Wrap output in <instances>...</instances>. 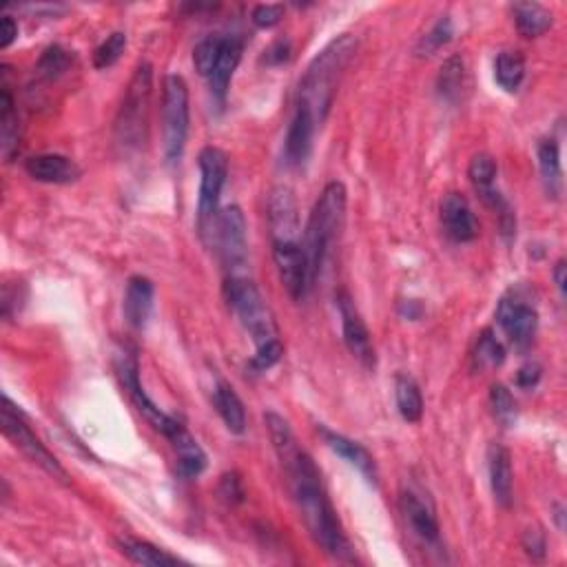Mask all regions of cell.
<instances>
[{"label": "cell", "instance_id": "obj_33", "mask_svg": "<svg viewBox=\"0 0 567 567\" xmlns=\"http://www.w3.org/2000/svg\"><path fill=\"white\" fill-rule=\"evenodd\" d=\"M490 406L503 428H512L517 424V401H514L508 386L494 384L490 388Z\"/></svg>", "mask_w": 567, "mask_h": 567}, {"label": "cell", "instance_id": "obj_46", "mask_svg": "<svg viewBox=\"0 0 567 567\" xmlns=\"http://www.w3.org/2000/svg\"><path fill=\"white\" fill-rule=\"evenodd\" d=\"M552 275H554V282H556V286H559L561 295L565 297V275H567L565 260H559V262L554 264V271H552Z\"/></svg>", "mask_w": 567, "mask_h": 567}, {"label": "cell", "instance_id": "obj_44", "mask_svg": "<svg viewBox=\"0 0 567 567\" xmlns=\"http://www.w3.org/2000/svg\"><path fill=\"white\" fill-rule=\"evenodd\" d=\"M541 366L536 364V362H528L525 366H521V370L517 373V384L521 388H534L536 384H539V379H541Z\"/></svg>", "mask_w": 567, "mask_h": 567}, {"label": "cell", "instance_id": "obj_22", "mask_svg": "<svg viewBox=\"0 0 567 567\" xmlns=\"http://www.w3.org/2000/svg\"><path fill=\"white\" fill-rule=\"evenodd\" d=\"M242 40L237 38H224V47H222V54L218 65L211 71L209 76V89H211V96L213 100H218V105H224L226 96H229V89H231V80L235 76L237 67H240V60H242Z\"/></svg>", "mask_w": 567, "mask_h": 567}, {"label": "cell", "instance_id": "obj_10", "mask_svg": "<svg viewBox=\"0 0 567 567\" xmlns=\"http://www.w3.org/2000/svg\"><path fill=\"white\" fill-rule=\"evenodd\" d=\"M116 370H118L120 384H122V388L127 390V395L131 397L133 406L138 408L140 415L147 419L149 424L160 432V435L169 439L173 432L182 426V421L175 419L173 415H167L164 410H160L156 406V401H153L147 393H144V388L140 384L138 357L129 353V350H122V353H118V357H116Z\"/></svg>", "mask_w": 567, "mask_h": 567}, {"label": "cell", "instance_id": "obj_14", "mask_svg": "<svg viewBox=\"0 0 567 567\" xmlns=\"http://www.w3.org/2000/svg\"><path fill=\"white\" fill-rule=\"evenodd\" d=\"M268 226L273 242H300V209L291 187H275L268 195Z\"/></svg>", "mask_w": 567, "mask_h": 567}, {"label": "cell", "instance_id": "obj_17", "mask_svg": "<svg viewBox=\"0 0 567 567\" xmlns=\"http://www.w3.org/2000/svg\"><path fill=\"white\" fill-rule=\"evenodd\" d=\"M401 514L408 523V528L412 530V534L417 536L421 543L426 545H437L439 543V521L435 508L428 501L421 499V494H417L415 490H404L401 492Z\"/></svg>", "mask_w": 567, "mask_h": 567}, {"label": "cell", "instance_id": "obj_18", "mask_svg": "<svg viewBox=\"0 0 567 567\" xmlns=\"http://www.w3.org/2000/svg\"><path fill=\"white\" fill-rule=\"evenodd\" d=\"M317 430H319V435L324 437L326 446L331 448L335 455H339L344 461H348L350 466L357 468L359 472L364 474L366 481H370V483H373V486H377V483H379V470H377L375 457L370 455V452L362 446V443H357L353 439L339 435V432H335V430H328L326 426H317Z\"/></svg>", "mask_w": 567, "mask_h": 567}, {"label": "cell", "instance_id": "obj_27", "mask_svg": "<svg viewBox=\"0 0 567 567\" xmlns=\"http://www.w3.org/2000/svg\"><path fill=\"white\" fill-rule=\"evenodd\" d=\"M395 401L399 415L408 424H419L424 417V395L415 379L410 375H397L395 377Z\"/></svg>", "mask_w": 567, "mask_h": 567}, {"label": "cell", "instance_id": "obj_41", "mask_svg": "<svg viewBox=\"0 0 567 567\" xmlns=\"http://www.w3.org/2000/svg\"><path fill=\"white\" fill-rule=\"evenodd\" d=\"M220 497L226 503H231V505L244 501L246 492H244V486H242V479L237 477L235 472L224 474V477H222V481H220Z\"/></svg>", "mask_w": 567, "mask_h": 567}, {"label": "cell", "instance_id": "obj_13", "mask_svg": "<svg viewBox=\"0 0 567 567\" xmlns=\"http://www.w3.org/2000/svg\"><path fill=\"white\" fill-rule=\"evenodd\" d=\"M497 319L514 348L528 350L532 346L539 331V313L534 306L525 304L519 295L503 297L497 308Z\"/></svg>", "mask_w": 567, "mask_h": 567}, {"label": "cell", "instance_id": "obj_16", "mask_svg": "<svg viewBox=\"0 0 567 567\" xmlns=\"http://www.w3.org/2000/svg\"><path fill=\"white\" fill-rule=\"evenodd\" d=\"M315 129H317V122L313 118V113L304 107H297L291 125H288L286 140H284L282 158H284L286 167L297 169V167H304V164L308 162V158H311V153H313Z\"/></svg>", "mask_w": 567, "mask_h": 567}, {"label": "cell", "instance_id": "obj_26", "mask_svg": "<svg viewBox=\"0 0 567 567\" xmlns=\"http://www.w3.org/2000/svg\"><path fill=\"white\" fill-rule=\"evenodd\" d=\"M213 406L218 410V415L222 417L224 426L229 428V432L233 435H242L246 430V410L242 399L237 397V393L233 390L231 384L226 381H218L213 388Z\"/></svg>", "mask_w": 567, "mask_h": 567}, {"label": "cell", "instance_id": "obj_37", "mask_svg": "<svg viewBox=\"0 0 567 567\" xmlns=\"http://www.w3.org/2000/svg\"><path fill=\"white\" fill-rule=\"evenodd\" d=\"M452 36H455V27H452V20L448 16H443L439 18L435 27L430 29V32L419 40V45H417V54L419 56H432V54H437V51L441 47H446Z\"/></svg>", "mask_w": 567, "mask_h": 567}, {"label": "cell", "instance_id": "obj_30", "mask_svg": "<svg viewBox=\"0 0 567 567\" xmlns=\"http://www.w3.org/2000/svg\"><path fill=\"white\" fill-rule=\"evenodd\" d=\"M494 78H497L499 87L508 91V94L519 91L525 80V58L521 51H501L497 60H494Z\"/></svg>", "mask_w": 567, "mask_h": 567}, {"label": "cell", "instance_id": "obj_5", "mask_svg": "<svg viewBox=\"0 0 567 567\" xmlns=\"http://www.w3.org/2000/svg\"><path fill=\"white\" fill-rule=\"evenodd\" d=\"M224 297L240 317L244 331L251 335L255 346H262L273 339H280L271 308L264 302L260 288L246 275H226Z\"/></svg>", "mask_w": 567, "mask_h": 567}, {"label": "cell", "instance_id": "obj_42", "mask_svg": "<svg viewBox=\"0 0 567 567\" xmlns=\"http://www.w3.org/2000/svg\"><path fill=\"white\" fill-rule=\"evenodd\" d=\"M523 548L525 552H528L532 559L536 561H541L545 559V550H548V543H545V534L541 528H534V530H528L523 536Z\"/></svg>", "mask_w": 567, "mask_h": 567}, {"label": "cell", "instance_id": "obj_19", "mask_svg": "<svg viewBox=\"0 0 567 567\" xmlns=\"http://www.w3.org/2000/svg\"><path fill=\"white\" fill-rule=\"evenodd\" d=\"M153 304H156V286L144 275H133L125 291V319L131 328L142 331L149 324Z\"/></svg>", "mask_w": 567, "mask_h": 567}, {"label": "cell", "instance_id": "obj_15", "mask_svg": "<svg viewBox=\"0 0 567 567\" xmlns=\"http://www.w3.org/2000/svg\"><path fill=\"white\" fill-rule=\"evenodd\" d=\"M443 231L457 244H468L479 237V220L470 202L461 193H448L441 202Z\"/></svg>", "mask_w": 567, "mask_h": 567}, {"label": "cell", "instance_id": "obj_3", "mask_svg": "<svg viewBox=\"0 0 567 567\" xmlns=\"http://www.w3.org/2000/svg\"><path fill=\"white\" fill-rule=\"evenodd\" d=\"M346 202H348V191L342 182H328L319 200L315 202L311 218L306 224L304 233V253L308 260V275H311V288L317 284L319 275L331 246L335 244L339 231L346 218Z\"/></svg>", "mask_w": 567, "mask_h": 567}, {"label": "cell", "instance_id": "obj_31", "mask_svg": "<svg viewBox=\"0 0 567 567\" xmlns=\"http://www.w3.org/2000/svg\"><path fill=\"white\" fill-rule=\"evenodd\" d=\"M463 80H466V63L461 56H450L446 63L441 65L439 78H437V89L439 96L446 102H457L461 98Z\"/></svg>", "mask_w": 567, "mask_h": 567}, {"label": "cell", "instance_id": "obj_7", "mask_svg": "<svg viewBox=\"0 0 567 567\" xmlns=\"http://www.w3.org/2000/svg\"><path fill=\"white\" fill-rule=\"evenodd\" d=\"M200 198H198V226L206 242L213 240V229L220 215V198L229 175V156L220 147H204L200 151Z\"/></svg>", "mask_w": 567, "mask_h": 567}, {"label": "cell", "instance_id": "obj_36", "mask_svg": "<svg viewBox=\"0 0 567 567\" xmlns=\"http://www.w3.org/2000/svg\"><path fill=\"white\" fill-rule=\"evenodd\" d=\"M497 160H494L490 153H477L470 160V167H468V175H470V182L474 184V189L477 191H486L490 187H494V180H497Z\"/></svg>", "mask_w": 567, "mask_h": 567}, {"label": "cell", "instance_id": "obj_28", "mask_svg": "<svg viewBox=\"0 0 567 567\" xmlns=\"http://www.w3.org/2000/svg\"><path fill=\"white\" fill-rule=\"evenodd\" d=\"M120 552L127 556L129 561L138 563V565H149V567H162V565H178L182 563V559L178 556L169 554L167 550H160L158 545H153L149 541H140V539H125L118 541Z\"/></svg>", "mask_w": 567, "mask_h": 567}, {"label": "cell", "instance_id": "obj_24", "mask_svg": "<svg viewBox=\"0 0 567 567\" xmlns=\"http://www.w3.org/2000/svg\"><path fill=\"white\" fill-rule=\"evenodd\" d=\"M0 147L7 162H12L20 149V118L7 82H3V91H0Z\"/></svg>", "mask_w": 567, "mask_h": 567}, {"label": "cell", "instance_id": "obj_25", "mask_svg": "<svg viewBox=\"0 0 567 567\" xmlns=\"http://www.w3.org/2000/svg\"><path fill=\"white\" fill-rule=\"evenodd\" d=\"M536 158H539V171H541L545 193H548V198L559 200L563 193V169H561L559 142H556L554 138L541 140L539 149H536Z\"/></svg>", "mask_w": 567, "mask_h": 567}, {"label": "cell", "instance_id": "obj_32", "mask_svg": "<svg viewBox=\"0 0 567 567\" xmlns=\"http://www.w3.org/2000/svg\"><path fill=\"white\" fill-rule=\"evenodd\" d=\"M474 362L479 368H499L505 362V346L492 331H483L474 348Z\"/></svg>", "mask_w": 567, "mask_h": 567}, {"label": "cell", "instance_id": "obj_6", "mask_svg": "<svg viewBox=\"0 0 567 567\" xmlns=\"http://www.w3.org/2000/svg\"><path fill=\"white\" fill-rule=\"evenodd\" d=\"M189 87L182 76H167L162 94V151L164 160L178 164L189 140Z\"/></svg>", "mask_w": 567, "mask_h": 567}, {"label": "cell", "instance_id": "obj_29", "mask_svg": "<svg viewBox=\"0 0 567 567\" xmlns=\"http://www.w3.org/2000/svg\"><path fill=\"white\" fill-rule=\"evenodd\" d=\"M514 23L525 38H539L552 27V14L539 3H517L512 7Z\"/></svg>", "mask_w": 567, "mask_h": 567}, {"label": "cell", "instance_id": "obj_12", "mask_svg": "<svg viewBox=\"0 0 567 567\" xmlns=\"http://www.w3.org/2000/svg\"><path fill=\"white\" fill-rule=\"evenodd\" d=\"M273 262L280 275V282L293 300H304L311 291V275H308V260L300 242H273Z\"/></svg>", "mask_w": 567, "mask_h": 567}, {"label": "cell", "instance_id": "obj_4", "mask_svg": "<svg viewBox=\"0 0 567 567\" xmlns=\"http://www.w3.org/2000/svg\"><path fill=\"white\" fill-rule=\"evenodd\" d=\"M153 94V67L147 60L133 71V78L127 87L116 118V140L125 151L140 149L147 140L149 111Z\"/></svg>", "mask_w": 567, "mask_h": 567}, {"label": "cell", "instance_id": "obj_43", "mask_svg": "<svg viewBox=\"0 0 567 567\" xmlns=\"http://www.w3.org/2000/svg\"><path fill=\"white\" fill-rule=\"evenodd\" d=\"M293 54V47L288 40H277V43L266 51V63L268 65H284Z\"/></svg>", "mask_w": 567, "mask_h": 567}, {"label": "cell", "instance_id": "obj_20", "mask_svg": "<svg viewBox=\"0 0 567 567\" xmlns=\"http://www.w3.org/2000/svg\"><path fill=\"white\" fill-rule=\"evenodd\" d=\"M25 171L29 178L43 184H71L82 173L74 160L60 156V153H40V156L29 158L25 162Z\"/></svg>", "mask_w": 567, "mask_h": 567}, {"label": "cell", "instance_id": "obj_21", "mask_svg": "<svg viewBox=\"0 0 567 567\" xmlns=\"http://www.w3.org/2000/svg\"><path fill=\"white\" fill-rule=\"evenodd\" d=\"M488 470H490V488L501 508H510L514 499V472L512 457L508 448L501 443H492L488 450Z\"/></svg>", "mask_w": 567, "mask_h": 567}, {"label": "cell", "instance_id": "obj_40", "mask_svg": "<svg viewBox=\"0 0 567 567\" xmlns=\"http://www.w3.org/2000/svg\"><path fill=\"white\" fill-rule=\"evenodd\" d=\"M251 18H253L255 27L271 29V27L282 23V18H284V5H273V3L255 5Z\"/></svg>", "mask_w": 567, "mask_h": 567}, {"label": "cell", "instance_id": "obj_34", "mask_svg": "<svg viewBox=\"0 0 567 567\" xmlns=\"http://www.w3.org/2000/svg\"><path fill=\"white\" fill-rule=\"evenodd\" d=\"M69 67H71L69 51H65L60 45H51L43 51V56H40L36 71H38L40 78L51 82V80H58L60 76H63Z\"/></svg>", "mask_w": 567, "mask_h": 567}, {"label": "cell", "instance_id": "obj_45", "mask_svg": "<svg viewBox=\"0 0 567 567\" xmlns=\"http://www.w3.org/2000/svg\"><path fill=\"white\" fill-rule=\"evenodd\" d=\"M18 38V25L12 16H3L0 20V49H9Z\"/></svg>", "mask_w": 567, "mask_h": 567}, {"label": "cell", "instance_id": "obj_8", "mask_svg": "<svg viewBox=\"0 0 567 567\" xmlns=\"http://www.w3.org/2000/svg\"><path fill=\"white\" fill-rule=\"evenodd\" d=\"M3 432L29 461H34L36 466L43 468L47 474H51V477L60 481L69 479L67 470L60 466V461L51 455L45 443L36 437V432L32 430V426H29L23 410H20L7 395L3 397Z\"/></svg>", "mask_w": 567, "mask_h": 567}, {"label": "cell", "instance_id": "obj_2", "mask_svg": "<svg viewBox=\"0 0 567 567\" xmlns=\"http://www.w3.org/2000/svg\"><path fill=\"white\" fill-rule=\"evenodd\" d=\"M357 51V38L350 34L331 40L308 65L306 74L297 91V107H304L313 113L317 125L328 118L337 96L339 82Z\"/></svg>", "mask_w": 567, "mask_h": 567}, {"label": "cell", "instance_id": "obj_23", "mask_svg": "<svg viewBox=\"0 0 567 567\" xmlns=\"http://www.w3.org/2000/svg\"><path fill=\"white\" fill-rule=\"evenodd\" d=\"M169 441L175 450V459H178V470L182 477L184 479L200 477V474L206 470V463H209V459H206V452L202 450L200 443L195 441V437L187 430V426L182 424L169 437Z\"/></svg>", "mask_w": 567, "mask_h": 567}, {"label": "cell", "instance_id": "obj_1", "mask_svg": "<svg viewBox=\"0 0 567 567\" xmlns=\"http://www.w3.org/2000/svg\"><path fill=\"white\" fill-rule=\"evenodd\" d=\"M268 437L275 448V455L280 459L288 488H291L297 512L306 525L308 534L326 554H331L337 561L350 559V543L342 528L337 512L322 481V470L317 468L313 457L300 446L295 432L288 426V421L277 412L264 415Z\"/></svg>", "mask_w": 567, "mask_h": 567}, {"label": "cell", "instance_id": "obj_39", "mask_svg": "<svg viewBox=\"0 0 567 567\" xmlns=\"http://www.w3.org/2000/svg\"><path fill=\"white\" fill-rule=\"evenodd\" d=\"M284 355V344L280 339H273V342H266L262 346H257V353L251 359V370L253 373H266L268 368H273L280 362Z\"/></svg>", "mask_w": 567, "mask_h": 567}, {"label": "cell", "instance_id": "obj_38", "mask_svg": "<svg viewBox=\"0 0 567 567\" xmlns=\"http://www.w3.org/2000/svg\"><path fill=\"white\" fill-rule=\"evenodd\" d=\"M127 49V34L113 32L105 43L94 51V67L96 69H109L118 63Z\"/></svg>", "mask_w": 567, "mask_h": 567}, {"label": "cell", "instance_id": "obj_11", "mask_svg": "<svg viewBox=\"0 0 567 567\" xmlns=\"http://www.w3.org/2000/svg\"><path fill=\"white\" fill-rule=\"evenodd\" d=\"M337 308H339V317H342L344 344L350 350V355H353L364 368L373 370L377 366L373 335H370L364 317L359 315L350 293L346 291L337 293Z\"/></svg>", "mask_w": 567, "mask_h": 567}, {"label": "cell", "instance_id": "obj_9", "mask_svg": "<svg viewBox=\"0 0 567 567\" xmlns=\"http://www.w3.org/2000/svg\"><path fill=\"white\" fill-rule=\"evenodd\" d=\"M213 244L220 253L226 275H244L249 264V237H246V218L240 206H226L220 211L213 229Z\"/></svg>", "mask_w": 567, "mask_h": 567}, {"label": "cell", "instance_id": "obj_35", "mask_svg": "<svg viewBox=\"0 0 567 567\" xmlns=\"http://www.w3.org/2000/svg\"><path fill=\"white\" fill-rule=\"evenodd\" d=\"M222 47H224L222 36H209L193 49V65L200 76L204 78L211 76V71L215 69V65H218V60H220Z\"/></svg>", "mask_w": 567, "mask_h": 567}]
</instances>
